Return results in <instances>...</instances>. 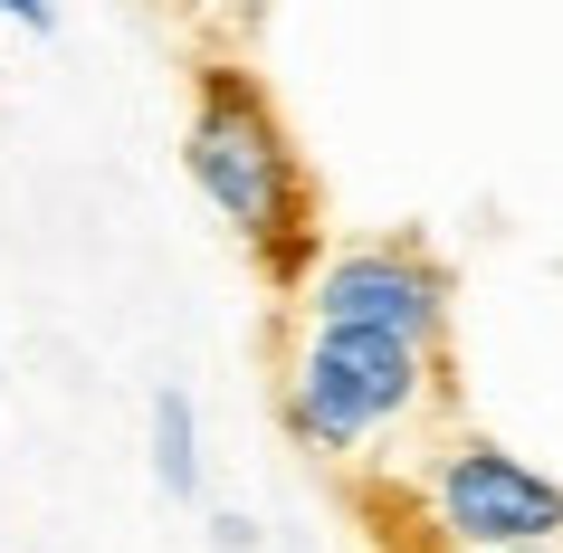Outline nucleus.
<instances>
[{"label":"nucleus","mask_w":563,"mask_h":553,"mask_svg":"<svg viewBox=\"0 0 563 553\" xmlns=\"http://www.w3.org/2000/svg\"><path fill=\"white\" fill-rule=\"evenodd\" d=\"M153 477H163V496H173V506H191V496H201V410H191V391H181V381H163V391H153Z\"/></svg>","instance_id":"obj_5"},{"label":"nucleus","mask_w":563,"mask_h":553,"mask_svg":"<svg viewBox=\"0 0 563 553\" xmlns=\"http://www.w3.org/2000/svg\"><path fill=\"white\" fill-rule=\"evenodd\" d=\"M181 181L210 201L220 230H239V248L258 258L267 287H306V267L325 258L316 230V181L306 153L287 134V115L267 106V87L239 58H210L191 77V115H181Z\"/></svg>","instance_id":"obj_1"},{"label":"nucleus","mask_w":563,"mask_h":553,"mask_svg":"<svg viewBox=\"0 0 563 553\" xmlns=\"http://www.w3.org/2000/svg\"><path fill=\"white\" fill-rule=\"evenodd\" d=\"M287 439L325 467H391L401 449L449 420V344H401V334H344L306 324L277 381Z\"/></svg>","instance_id":"obj_2"},{"label":"nucleus","mask_w":563,"mask_h":553,"mask_svg":"<svg viewBox=\"0 0 563 553\" xmlns=\"http://www.w3.org/2000/svg\"><path fill=\"white\" fill-rule=\"evenodd\" d=\"M487 553H563V544H487Z\"/></svg>","instance_id":"obj_9"},{"label":"nucleus","mask_w":563,"mask_h":553,"mask_svg":"<svg viewBox=\"0 0 563 553\" xmlns=\"http://www.w3.org/2000/svg\"><path fill=\"white\" fill-rule=\"evenodd\" d=\"M0 20L30 30V38H58V0H0Z\"/></svg>","instance_id":"obj_6"},{"label":"nucleus","mask_w":563,"mask_h":553,"mask_svg":"<svg viewBox=\"0 0 563 553\" xmlns=\"http://www.w3.org/2000/svg\"><path fill=\"white\" fill-rule=\"evenodd\" d=\"M210 544H220V553H249V544H258V524H249V516H210Z\"/></svg>","instance_id":"obj_7"},{"label":"nucleus","mask_w":563,"mask_h":553,"mask_svg":"<svg viewBox=\"0 0 563 553\" xmlns=\"http://www.w3.org/2000/svg\"><path fill=\"white\" fill-rule=\"evenodd\" d=\"M449 267L420 239H354L325 248L297 287L306 324H344V334H401V344H449Z\"/></svg>","instance_id":"obj_4"},{"label":"nucleus","mask_w":563,"mask_h":553,"mask_svg":"<svg viewBox=\"0 0 563 553\" xmlns=\"http://www.w3.org/2000/svg\"><path fill=\"white\" fill-rule=\"evenodd\" d=\"M391 506L420 553H487V544H563V477L516 458L487 430H430L391 458Z\"/></svg>","instance_id":"obj_3"},{"label":"nucleus","mask_w":563,"mask_h":553,"mask_svg":"<svg viewBox=\"0 0 563 553\" xmlns=\"http://www.w3.org/2000/svg\"><path fill=\"white\" fill-rule=\"evenodd\" d=\"M181 20H220V10H230V0H173Z\"/></svg>","instance_id":"obj_8"}]
</instances>
